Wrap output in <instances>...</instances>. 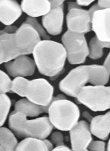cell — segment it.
<instances>
[{
    "label": "cell",
    "instance_id": "obj_1",
    "mask_svg": "<svg viewBox=\"0 0 110 151\" xmlns=\"http://www.w3.org/2000/svg\"><path fill=\"white\" fill-rule=\"evenodd\" d=\"M33 55L35 65L42 75L54 80L64 71L67 54L62 44L41 40L34 47Z\"/></svg>",
    "mask_w": 110,
    "mask_h": 151
},
{
    "label": "cell",
    "instance_id": "obj_2",
    "mask_svg": "<svg viewBox=\"0 0 110 151\" xmlns=\"http://www.w3.org/2000/svg\"><path fill=\"white\" fill-rule=\"evenodd\" d=\"M9 126L11 131L19 138L45 139L52 133L53 125L48 117L28 120L23 113L13 111L9 115Z\"/></svg>",
    "mask_w": 110,
    "mask_h": 151
},
{
    "label": "cell",
    "instance_id": "obj_3",
    "mask_svg": "<svg viewBox=\"0 0 110 151\" xmlns=\"http://www.w3.org/2000/svg\"><path fill=\"white\" fill-rule=\"evenodd\" d=\"M48 113V118L53 127L59 131H69L80 118L79 107L63 95L53 97Z\"/></svg>",
    "mask_w": 110,
    "mask_h": 151
},
{
    "label": "cell",
    "instance_id": "obj_4",
    "mask_svg": "<svg viewBox=\"0 0 110 151\" xmlns=\"http://www.w3.org/2000/svg\"><path fill=\"white\" fill-rule=\"evenodd\" d=\"M75 98L94 112H104L110 108V87L84 86Z\"/></svg>",
    "mask_w": 110,
    "mask_h": 151
},
{
    "label": "cell",
    "instance_id": "obj_5",
    "mask_svg": "<svg viewBox=\"0 0 110 151\" xmlns=\"http://www.w3.org/2000/svg\"><path fill=\"white\" fill-rule=\"evenodd\" d=\"M63 47L66 50L67 59L71 65L83 64L89 56V46L84 35L70 31L64 33L62 37Z\"/></svg>",
    "mask_w": 110,
    "mask_h": 151
},
{
    "label": "cell",
    "instance_id": "obj_6",
    "mask_svg": "<svg viewBox=\"0 0 110 151\" xmlns=\"http://www.w3.org/2000/svg\"><path fill=\"white\" fill-rule=\"evenodd\" d=\"M53 86L43 78L28 81L24 97L38 106L49 107L53 98Z\"/></svg>",
    "mask_w": 110,
    "mask_h": 151
},
{
    "label": "cell",
    "instance_id": "obj_7",
    "mask_svg": "<svg viewBox=\"0 0 110 151\" xmlns=\"http://www.w3.org/2000/svg\"><path fill=\"white\" fill-rule=\"evenodd\" d=\"M89 65H79L69 71L68 75L59 82V89L69 97H76L79 91L89 82Z\"/></svg>",
    "mask_w": 110,
    "mask_h": 151
},
{
    "label": "cell",
    "instance_id": "obj_8",
    "mask_svg": "<svg viewBox=\"0 0 110 151\" xmlns=\"http://www.w3.org/2000/svg\"><path fill=\"white\" fill-rule=\"evenodd\" d=\"M41 41L38 33L30 24L23 23L14 33V42L16 48L21 55L32 54L37 44Z\"/></svg>",
    "mask_w": 110,
    "mask_h": 151
},
{
    "label": "cell",
    "instance_id": "obj_9",
    "mask_svg": "<svg viewBox=\"0 0 110 151\" xmlns=\"http://www.w3.org/2000/svg\"><path fill=\"white\" fill-rule=\"evenodd\" d=\"M51 9L43 16L42 23L45 31L51 35H58L63 30L64 5L63 0H51Z\"/></svg>",
    "mask_w": 110,
    "mask_h": 151
},
{
    "label": "cell",
    "instance_id": "obj_10",
    "mask_svg": "<svg viewBox=\"0 0 110 151\" xmlns=\"http://www.w3.org/2000/svg\"><path fill=\"white\" fill-rule=\"evenodd\" d=\"M66 21L70 32L84 35L91 31V15L88 10L83 9L68 10Z\"/></svg>",
    "mask_w": 110,
    "mask_h": 151
},
{
    "label": "cell",
    "instance_id": "obj_11",
    "mask_svg": "<svg viewBox=\"0 0 110 151\" xmlns=\"http://www.w3.org/2000/svg\"><path fill=\"white\" fill-rule=\"evenodd\" d=\"M91 29L95 33L99 40L110 41V9H98L92 14Z\"/></svg>",
    "mask_w": 110,
    "mask_h": 151
},
{
    "label": "cell",
    "instance_id": "obj_12",
    "mask_svg": "<svg viewBox=\"0 0 110 151\" xmlns=\"http://www.w3.org/2000/svg\"><path fill=\"white\" fill-rule=\"evenodd\" d=\"M70 142L73 151L86 150L93 141L92 134L89 129V124L87 121H79L69 130Z\"/></svg>",
    "mask_w": 110,
    "mask_h": 151
},
{
    "label": "cell",
    "instance_id": "obj_13",
    "mask_svg": "<svg viewBox=\"0 0 110 151\" xmlns=\"http://www.w3.org/2000/svg\"><path fill=\"white\" fill-rule=\"evenodd\" d=\"M5 68L8 73L13 77H25L34 74L36 65L34 60L28 55H19L5 63Z\"/></svg>",
    "mask_w": 110,
    "mask_h": 151
},
{
    "label": "cell",
    "instance_id": "obj_14",
    "mask_svg": "<svg viewBox=\"0 0 110 151\" xmlns=\"http://www.w3.org/2000/svg\"><path fill=\"white\" fill-rule=\"evenodd\" d=\"M21 55L14 42V34H5L0 30V65Z\"/></svg>",
    "mask_w": 110,
    "mask_h": 151
},
{
    "label": "cell",
    "instance_id": "obj_15",
    "mask_svg": "<svg viewBox=\"0 0 110 151\" xmlns=\"http://www.w3.org/2000/svg\"><path fill=\"white\" fill-rule=\"evenodd\" d=\"M20 5L15 0H0V22L11 26L22 15Z\"/></svg>",
    "mask_w": 110,
    "mask_h": 151
},
{
    "label": "cell",
    "instance_id": "obj_16",
    "mask_svg": "<svg viewBox=\"0 0 110 151\" xmlns=\"http://www.w3.org/2000/svg\"><path fill=\"white\" fill-rule=\"evenodd\" d=\"M91 134H94L102 140L109 139L110 133V113L98 115L91 119L89 124Z\"/></svg>",
    "mask_w": 110,
    "mask_h": 151
},
{
    "label": "cell",
    "instance_id": "obj_17",
    "mask_svg": "<svg viewBox=\"0 0 110 151\" xmlns=\"http://www.w3.org/2000/svg\"><path fill=\"white\" fill-rule=\"evenodd\" d=\"M20 7L23 12L34 19L46 15L51 9L48 0H23Z\"/></svg>",
    "mask_w": 110,
    "mask_h": 151
},
{
    "label": "cell",
    "instance_id": "obj_18",
    "mask_svg": "<svg viewBox=\"0 0 110 151\" xmlns=\"http://www.w3.org/2000/svg\"><path fill=\"white\" fill-rule=\"evenodd\" d=\"M48 107L38 106L31 103L28 99H20L16 102L14 105V111L23 113L27 117L35 118L38 117L43 113H48Z\"/></svg>",
    "mask_w": 110,
    "mask_h": 151
},
{
    "label": "cell",
    "instance_id": "obj_19",
    "mask_svg": "<svg viewBox=\"0 0 110 151\" xmlns=\"http://www.w3.org/2000/svg\"><path fill=\"white\" fill-rule=\"evenodd\" d=\"M90 80L92 86H105L109 80V71L104 65H90Z\"/></svg>",
    "mask_w": 110,
    "mask_h": 151
},
{
    "label": "cell",
    "instance_id": "obj_20",
    "mask_svg": "<svg viewBox=\"0 0 110 151\" xmlns=\"http://www.w3.org/2000/svg\"><path fill=\"white\" fill-rule=\"evenodd\" d=\"M14 151H49L43 139L25 138L18 143Z\"/></svg>",
    "mask_w": 110,
    "mask_h": 151
},
{
    "label": "cell",
    "instance_id": "obj_21",
    "mask_svg": "<svg viewBox=\"0 0 110 151\" xmlns=\"http://www.w3.org/2000/svg\"><path fill=\"white\" fill-rule=\"evenodd\" d=\"M18 139L10 129L0 127V146L7 151H14L18 145Z\"/></svg>",
    "mask_w": 110,
    "mask_h": 151
},
{
    "label": "cell",
    "instance_id": "obj_22",
    "mask_svg": "<svg viewBox=\"0 0 110 151\" xmlns=\"http://www.w3.org/2000/svg\"><path fill=\"white\" fill-rule=\"evenodd\" d=\"M109 44L110 43H108V42H102L96 37H93L90 40L89 45H88L89 51V56L92 60L100 59L104 55L103 49L109 48Z\"/></svg>",
    "mask_w": 110,
    "mask_h": 151
},
{
    "label": "cell",
    "instance_id": "obj_23",
    "mask_svg": "<svg viewBox=\"0 0 110 151\" xmlns=\"http://www.w3.org/2000/svg\"><path fill=\"white\" fill-rule=\"evenodd\" d=\"M12 102L6 94H0V127L5 124L10 111Z\"/></svg>",
    "mask_w": 110,
    "mask_h": 151
},
{
    "label": "cell",
    "instance_id": "obj_24",
    "mask_svg": "<svg viewBox=\"0 0 110 151\" xmlns=\"http://www.w3.org/2000/svg\"><path fill=\"white\" fill-rule=\"evenodd\" d=\"M28 79L24 77H15L13 81H12V87H11V92H13L18 94L20 97H24V92H25V88H26Z\"/></svg>",
    "mask_w": 110,
    "mask_h": 151
},
{
    "label": "cell",
    "instance_id": "obj_25",
    "mask_svg": "<svg viewBox=\"0 0 110 151\" xmlns=\"http://www.w3.org/2000/svg\"><path fill=\"white\" fill-rule=\"evenodd\" d=\"M25 24H30L32 27L38 33V35H40V37L43 39V40H50V36L47 34L45 31V29L40 25V24L34 18H31V17H28L25 22H23Z\"/></svg>",
    "mask_w": 110,
    "mask_h": 151
},
{
    "label": "cell",
    "instance_id": "obj_26",
    "mask_svg": "<svg viewBox=\"0 0 110 151\" xmlns=\"http://www.w3.org/2000/svg\"><path fill=\"white\" fill-rule=\"evenodd\" d=\"M12 80L9 76L4 71L0 70V94H6L11 92Z\"/></svg>",
    "mask_w": 110,
    "mask_h": 151
},
{
    "label": "cell",
    "instance_id": "obj_27",
    "mask_svg": "<svg viewBox=\"0 0 110 151\" xmlns=\"http://www.w3.org/2000/svg\"><path fill=\"white\" fill-rule=\"evenodd\" d=\"M87 150L89 151H105L106 150V144L104 141H92Z\"/></svg>",
    "mask_w": 110,
    "mask_h": 151
},
{
    "label": "cell",
    "instance_id": "obj_28",
    "mask_svg": "<svg viewBox=\"0 0 110 151\" xmlns=\"http://www.w3.org/2000/svg\"><path fill=\"white\" fill-rule=\"evenodd\" d=\"M51 140H52L53 145L56 146H62L64 145V138L61 132H53L51 134Z\"/></svg>",
    "mask_w": 110,
    "mask_h": 151
},
{
    "label": "cell",
    "instance_id": "obj_29",
    "mask_svg": "<svg viewBox=\"0 0 110 151\" xmlns=\"http://www.w3.org/2000/svg\"><path fill=\"white\" fill-rule=\"evenodd\" d=\"M97 5L99 8V9H109L110 1L109 0H106V1L99 0V1H98Z\"/></svg>",
    "mask_w": 110,
    "mask_h": 151
},
{
    "label": "cell",
    "instance_id": "obj_30",
    "mask_svg": "<svg viewBox=\"0 0 110 151\" xmlns=\"http://www.w3.org/2000/svg\"><path fill=\"white\" fill-rule=\"evenodd\" d=\"M17 29H18V28L16 26L11 25V26H5V28L3 29V31L5 34H14Z\"/></svg>",
    "mask_w": 110,
    "mask_h": 151
},
{
    "label": "cell",
    "instance_id": "obj_31",
    "mask_svg": "<svg viewBox=\"0 0 110 151\" xmlns=\"http://www.w3.org/2000/svg\"><path fill=\"white\" fill-rule=\"evenodd\" d=\"M51 151H72V150H70L68 147L65 145L62 146H56L54 149H53Z\"/></svg>",
    "mask_w": 110,
    "mask_h": 151
},
{
    "label": "cell",
    "instance_id": "obj_32",
    "mask_svg": "<svg viewBox=\"0 0 110 151\" xmlns=\"http://www.w3.org/2000/svg\"><path fill=\"white\" fill-rule=\"evenodd\" d=\"M94 1L93 0H89V1H84V0H78L76 2V4L79 6H89V4H91Z\"/></svg>",
    "mask_w": 110,
    "mask_h": 151
},
{
    "label": "cell",
    "instance_id": "obj_33",
    "mask_svg": "<svg viewBox=\"0 0 110 151\" xmlns=\"http://www.w3.org/2000/svg\"><path fill=\"white\" fill-rule=\"evenodd\" d=\"M109 60H110V55L109 54L108 55V56H107V58L104 60V66L105 68H106V70H109L110 72V63H109Z\"/></svg>",
    "mask_w": 110,
    "mask_h": 151
},
{
    "label": "cell",
    "instance_id": "obj_34",
    "mask_svg": "<svg viewBox=\"0 0 110 151\" xmlns=\"http://www.w3.org/2000/svg\"><path fill=\"white\" fill-rule=\"evenodd\" d=\"M73 9H81V7L78 5L76 2H68V10Z\"/></svg>",
    "mask_w": 110,
    "mask_h": 151
},
{
    "label": "cell",
    "instance_id": "obj_35",
    "mask_svg": "<svg viewBox=\"0 0 110 151\" xmlns=\"http://www.w3.org/2000/svg\"><path fill=\"white\" fill-rule=\"evenodd\" d=\"M43 142H44V144L46 145V146L48 147V150L49 151H51L53 149V145L52 143L50 142L49 140H48V139H43Z\"/></svg>",
    "mask_w": 110,
    "mask_h": 151
},
{
    "label": "cell",
    "instance_id": "obj_36",
    "mask_svg": "<svg viewBox=\"0 0 110 151\" xmlns=\"http://www.w3.org/2000/svg\"><path fill=\"white\" fill-rule=\"evenodd\" d=\"M83 115H84V118H86V119H88L89 120V121H91V116H90V114H89V113H87V112H84V113H83Z\"/></svg>",
    "mask_w": 110,
    "mask_h": 151
},
{
    "label": "cell",
    "instance_id": "obj_37",
    "mask_svg": "<svg viewBox=\"0 0 110 151\" xmlns=\"http://www.w3.org/2000/svg\"><path fill=\"white\" fill-rule=\"evenodd\" d=\"M106 146H107V149H106V150H105V151H110V150H109V147H110V142H109V143H108V144H107V145H106Z\"/></svg>",
    "mask_w": 110,
    "mask_h": 151
},
{
    "label": "cell",
    "instance_id": "obj_38",
    "mask_svg": "<svg viewBox=\"0 0 110 151\" xmlns=\"http://www.w3.org/2000/svg\"><path fill=\"white\" fill-rule=\"evenodd\" d=\"M0 151H7V150H6L5 149H4L3 147H1V146H0Z\"/></svg>",
    "mask_w": 110,
    "mask_h": 151
},
{
    "label": "cell",
    "instance_id": "obj_39",
    "mask_svg": "<svg viewBox=\"0 0 110 151\" xmlns=\"http://www.w3.org/2000/svg\"><path fill=\"white\" fill-rule=\"evenodd\" d=\"M72 151H73V150H72ZM81 151H89V150H88L86 149V150H81Z\"/></svg>",
    "mask_w": 110,
    "mask_h": 151
}]
</instances>
